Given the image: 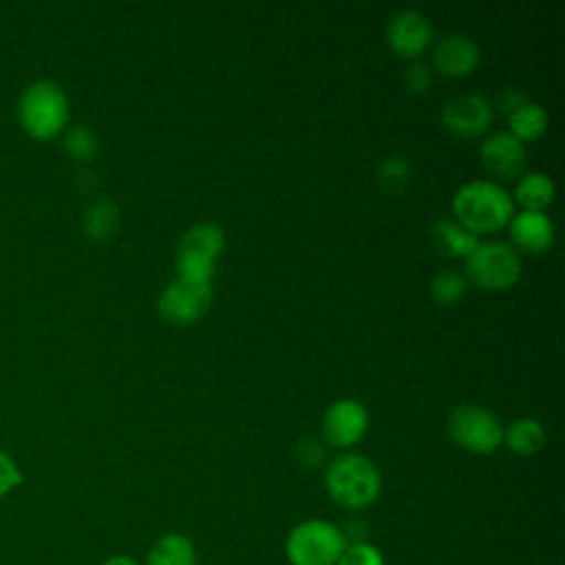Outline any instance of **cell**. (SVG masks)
<instances>
[{"mask_svg": "<svg viewBox=\"0 0 565 565\" xmlns=\"http://www.w3.org/2000/svg\"><path fill=\"white\" fill-rule=\"evenodd\" d=\"M525 102V95L521 93V90H505L503 93V97H501V108L505 110V113H512L516 106H521Z\"/></svg>", "mask_w": 565, "mask_h": 565, "instance_id": "83f0119b", "label": "cell"}, {"mask_svg": "<svg viewBox=\"0 0 565 565\" xmlns=\"http://www.w3.org/2000/svg\"><path fill=\"white\" fill-rule=\"evenodd\" d=\"M117 223H119V210L108 199H99L90 203L84 214V230L90 238H97V241L113 236V232L117 230Z\"/></svg>", "mask_w": 565, "mask_h": 565, "instance_id": "ffe728a7", "label": "cell"}, {"mask_svg": "<svg viewBox=\"0 0 565 565\" xmlns=\"http://www.w3.org/2000/svg\"><path fill=\"white\" fill-rule=\"evenodd\" d=\"M298 457L307 466H318L324 459V446L318 439H302L298 444Z\"/></svg>", "mask_w": 565, "mask_h": 565, "instance_id": "4316f807", "label": "cell"}, {"mask_svg": "<svg viewBox=\"0 0 565 565\" xmlns=\"http://www.w3.org/2000/svg\"><path fill=\"white\" fill-rule=\"evenodd\" d=\"M212 285L174 278L159 294L157 311L166 322L185 327L201 320L207 313V309L212 307Z\"/></svg>", "mask_w": 565, "mask_h": 565, "instance_id": "ba28073f", "label": "cell"}, {"mask_svg": "<svg viewBox=\"0 0 565 565\" xmlns=\"http://www.w3.org/2000/svg\"><path fill=\"white\" fill-rule=\"evenodd\" d=\"M20 121L38 139L55 137L68 119V102L64 90L49 79L31 84L20 97Z\"/></svg>", "mask_w": 565, "mask_h": 565, "instance_id": "5b68a950", "label": "cell"}, {"mask_svg": "<svg viewBox=\"0 0 565 565\" xmlns=\"http://www.w3.org/2000/svg\"><path fill=\"white\" fill-rule=\"evenodd\" d=\"M508 124H510L508 132L514 135L521 143H525V141L539 139L547 130L550 117L541 104L525 99L521 106L508 113Z\"/></svg>", "mask_w": 565, "mask_h": 565, "instance_id": "d6986e66", "label": "cell"}, {"mask_svg": "<svg viewBox=\"0 0 565 565\" xmlns=\"http://www.w3.org/2000/svg\"><path fill=\"white\" fill-rule=\"evenodd\" d=\"M468 291V280L455 269H441L430 280V296L439 305H457Z\"/></svg>", "mask_w": 565, "mask_h": 565, "instance_id": "7402d4cb", "label": "cell"}, {"mask_svg": "<svg viewBox=\"0 0 565 565\" xmlns=\"http://www.w3.org/2000/svg\"><path fill=\"white\" fill-rule=\"evenodd\" d=\"M508 230L512 243L530 254L547 252L554 243V223L545 212H514L508 223Z\"/></svg>", "mask_w": 565, "mask_h": 565, "instance_id": "5bb4252c", "label": "cell"}, {"mask_svg": "<svg viewBox=\"0 0 565 565\" xmlns=\"http://www.w3.org/2000/svg\"><path fill=\"white\" fill-rule=\"evenodd\" d=\"M446 428L450 439L468 452L490 455L503 444V426L499 417L483 406H457L450 413Z\"/></svg>", "mask_w": 565, "mask_h": 565, "instance_id": "52a82bcc", "label": "cell"}, {"mask_svg": "<svg viewBox=\"0 0 565 565\" xmlns=\"http://www.w3.org/2000/svg\"><path fill=\"white\" fill-rule=\"evenodd\" d=\"M481 166L497 179H516L525 168V146L508 130H497L481 141Z\"/></svg>", "mask_w": 565, "mask_h": 565, "instance_id": "7c38bea8", "label": "cell"}, {"mask_svg": "<svg viewBox=\"0 0 565 565\" xmlns=\"http://www.w3.org/2000/svg\"><path fill=\"white\" fill-rule=\"evenodd\" d=\"M492 104L479 93H459L441 108V124L455 137L475 139L492 124Z\"/></svg>", "mask_w": 565, "mask_h": 565, "instance_id": "9c48e42d", "label": "cell"}, {"mask_svg": "<svg viewBox=\"0 0 565 565\" xmlns=\"http://www.w3.org/2000/svg\"><path fill=\"white\" fill-rule=\"evenodd\" d=\"M369 428V411L360 399L342 397L329 404L322 417L324 441L335 448L355 446Z\"/></svg>", "mask_w": 565, "mask_h": 565, "instance_id": "30bf717a", "label": "cell"}, {"mask_svg": "<svg viewBox=\"0 0 565 565\" xmlns=\"http://www.w3.org/2000/svg\"><path fill=\"white\" fill-rule=\"evenodd\" d=\"M102 565H139V561L128 556V554H113Z\"/></svg>", "mask_w": 565, "mask_h": 565, "instance_id": "f1b7e54d", "label": "cell"}, {"mask_svg": "<svg viewBox=\"0 0 565 565\" xmlns=\"http://www.w3.org/2000/svg\"><path fill=\"white\" fill-rule=\"evenodd\" d=\"M335 565H384V556L375 545L366 541H355L347 543Z\"/></svg>", "mask_w": 565, "mask_h": 565, "instance_id": "cb8c5ba5", "label": "cell"}, {"mask_svg": "<svg viewBox=\"0 0 565 565\" xmlns=\"http://www.w3.org/2000/svg\"><path fill=\"white\" fill-rule=\"evenodd\" d=\"M22 483V472L15 466V461L0 450V497L9 494L11 490H15Z\"/></svg>", "mask_w": 565, "mask_h": 565, "instance_id": "484cf974", "label": "cell"}, {"mask_svg": "<svg viewBox=\"0 0 565 565\" xmlns=\"http://www.w3.org/2000/svg\"><path fill=\"white\" fill-rule=\"evenodd\" d=\"M64 146L68 150L71 157L79 159V161H88L95 157L97 152V137L90 128L86 126H75L66 132L64 137Z\"/></svg>", "mask_w": 565, "mask_h": 565, "instance_id": "603a6c76", "label": "cell"}, {"mask_svg": "<svg viewBox=\"0 0 565 565\" xmlns=\"http://www.w3.org/2000/svg\"><path fill=\"white\" fill-rule=\"evenodd\" d=\"M143 565H196V547L188 534L166 532L152 543Z\"/></svg>", "mask_w": 565, "mask_h": 565, "instance_id": "2e32d148", "label": "cell"}, {"mask_svg": "<svg viewBox=\"0 0 565 565\" xmlns=\"http://www.w3.org/2000/svg\"><path fill=\"white\" fill-rule=\"evenodd\" d=\"M433 24L417 9H399L388 18L386 42L388 46L406 60L419 57L433 42Z\"/></svg>", "mask_w": 565, "mask_h": 565, "instance_id": "8fae6325", "label": "cell"}, {"mask_svg": "<svg viewBox=\"0 0 565 565\" xmlns=\"http://www.w3.org/2000/svg\"><path fill=\"white\" fill-rule=\"evenodd\" d=\"M521 276V258L514 247L501 241H483L466 258V280L488 291L512 287Z\"/></svg>", "mask_w": 565, "mask_h": 565, "instance_id": "8992f818", "label": "cell"}, {"mask_svg": "<svg viewBox=\"0 0 565 565\" xmlns=\"http://www.w3.org/2000/svg\"><path fill=\"white\" fill-rule=\"evenodd\" d=\"M481 62L479 44L463 33L441 38L433 51V66L446 77H466Z\"/></svg>", "mask_w": 565, "mask_h": 565, "instance_id": "4fadbf2b", "label": "cell"}, {"mask_svg": "<svg viewBox=\"0 0 565 565\" xmlns=\"http://www.w3.org/2000/svg\"><path fill=\"white\" fill-rule=\"evenodd\" d=\"M433 245L448 258H468L481 243L477 234L466 230L455 218H439L430 230Z\"/></svg>", "mask_w": 565, "mask_h": 565, "instance_id": "9a60e30c", "label": "cell"}, {"mask_svg": "<svg viewBox=\"0 0 565 565\" xmlns=\"http://www.w3.org/2000/svg\"><path fill=\"white\" fill-rule=\"evenodd\" d=\"M452 214L472 234H492L508 227L514 214V201L497 181L475 179L455 192Z\"/></svg>", "mask_w": 565, "mask_h": 565, "instance_id": "6da1fadb", "label": "cell"}, {"mask_svg": "<svg viewBox=\"0 0 565 565\" xmlns=\"http://www.w3.org/2000/svg\"><path fill=\"white\" fill-rule=\"evenodd\" d=\"M225 249V232L214 221L194 223L183 232L174 252L177 278L210 285L216 260Z\"/></svg>", "mask_w": 565, "mask_h": 565, "instance_id": "3957f363", "label": "cell"}, {"mask_svg": "<svg viewBox=\"0 0 565 565\" xmlns=\"http://www.w3.org/2000/svg\"><path fill=\"white\" fill-rule=\"evenodd\" d=\"M413 177V166L406 157L402 154H393V157H386L380 168H377V183L384 192L388 194H397L402 192L408 181Z\"/></svg>", "mask_w": 565, "mask_h": 565, "instance_id": "44dd1931", "label": "cell"}, {"mask_svg": "<svg viewBox=\"0 0 565 565\" xmlns=\"http://www.w3.org/2000/svg\"><path fill=\"white\" fill-rule=\"evenodd\" d=\"M545 428L534 417H519L508 428H503V444L521 457L536 455L545 446Z\"/></svg>", "mask_w": 565, "mask_h": 565, "instance_id": "e0dca14e", "label": "cell"}, {"mask_svg": "<svg viewBox=\"0 0 565 565\" xmlns=\"http://www.w3.org/2000/svg\"><path fill=\"white\" fill-rule=\"evenodd\" d=\"M554 181L545 172H523L516 181L512 201L521 203L523 210L545 212V207L554 201Z\"/></svg>", "mask_w": 565, "mask_h": 565, "instance_id": "ac0fdd59", "label": "cell"}, {"mask_svg": "<svg viewBox=\"0 0 565 565\" xmlns=\"http://www.w3.org/2000/svg\"><path fill=\"white\" fill-rule=\"evenodd\" d=\"M344 547L347 534L327 519L300 521L285 539V556L291 565H335Z\"/></svg>", "mask_w": 565, "mask_h": 565, "instance_id": "277c9868", "label": "cell"}, {"mask_svg": "<svg viewBox=\"0 0 565 565\" xmlns=\"http://www.w3.org/2000/svg\"><path fill=\"white\" fill-rule=\"evenodd\" d=\"M324 488L338 505L347 510H364L377 501L382 477L369 457L360 452H342L329 461L324 470Z\"/></svg>", "mask_w": 565, "mask_h": 565, "instance_id": "7a4b0ae2", "label": "cell"}, {"mask_svg": "<svg viewBox=\"0 0 565 565\" xmlns=\"http://www.w3.org/2000/svg\"><path fill=\"white\" fill-rule=\"evenodd\" d=\"M404 84L411 93H426L433 84V71L424 62H415L404 73Z\"/></svg>", "mask_w": 565, "mask_h": 565, "instance_id": "d4e9b609", "label": "cell"}]
</instances>
